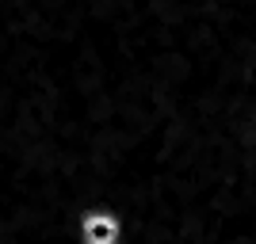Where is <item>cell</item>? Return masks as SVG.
Listing matches in <instances>:
<instances>
[{"label":"cell","instance_id":"cell-1","mask_svg":"<svg viewBox=\"0 0 256 244\" xmlns=\"http://www.w3.org/2000/svg\"><path fill=\"white\" fill-rule=\"evenodd\" d=\"M122 214L111 206H84L73 218V241L76 244H122Z\"/></svg>","mask_w":256,"mask_h":244},{"label":"cell","instance_id":"cell-2","mask_svg":"<svg viewBox=\"0 0 256 244\" xmlns=\"http://www.w3.org/2000/svg\"><path fill=\"white\" fill-rule=\"evenodd\" d=\"M0 244H4V229H0Z\"/></svg>","mask_w":256,"mask_h":244}]
</instances>
